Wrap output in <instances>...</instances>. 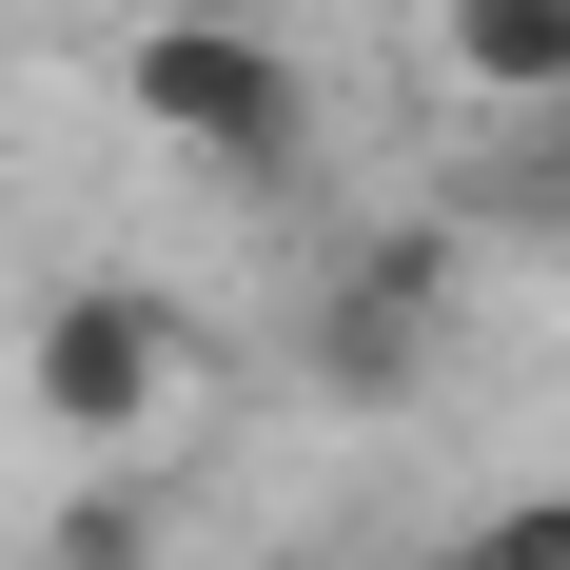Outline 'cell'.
<instances>
[{"mask_svg":"<svg viewBox=\"0 0 570 570\" xmlns=\"http://www.w3.org/2000/svg\"><path fill=\"white\" fill-rule=\"evenodd\" d=\"M118 99H138L158 158L236 177V197H276V177L315 158V79H295V40H256V20H217V0H177V20L118 40Z\"/></svg>","mask_w":570,"mask_h":570,"instance_id":"obj_1","label":"cell"},{"mask_svg":"<svg viewBox=\"0 0 570 570\" xmlns=\"http://www.w3.org/2000/svg\"><path fill=\"white\" fill-rule=\"evenodd\" d=\"M177 374H197V335H177V295H138V276L40 295V335H20V394H40V433H79V453H138Z\"/></svg>","mask_w":570,"mask_h":570,"instance_id":"obj_2","label":"cell"},{"mask_svg":"<svg viewBox=\"0 0 570 570\" xmlns=\"http://www.w3.org/2000/svg\"><path fill=\"white\" fill-rule=\"evenodd\" d=\"M433 276H453L433 236H374V256L315 295V394H413V374H433Z\"/></svg>","mask_w":570,"mask_h":570,"instance_id":"obj_3","label":"cell"},{"mask_svg":"<svg viewBox=\"0 0 570 570\" xmlns=\"http://www.w3.org/2000/svg\"><path fill=\"white\" fill-rule=\"evenodd\" d=\"M433 59L492 118H531V99H570V0H433Z\"/></svg>","mask_w":570,"mask_h":570,"instance_id":"obj_4","label":"cell"},{"mask_svg":"<svg viewBox=\"0 0 570 570\" xmlns=\"http://www.w3.org/2000/svg\"><path fill=\"white\" fill-rule=\"evenodd\" d=\"M433 570H570V472H551V492H512V512H472Z\"/></svg>","mask_w":570,"mask_h":570,"instance_id":"obj_5","label":"cell"},{"mask_svg":"<svg viewBox=\"0 0 570 570\" xmlns=\"http://www.w3.org/2000/svg\"><path fill=\"white\" fill-rule=\"evenodd\" d=\"M158 551V512H138V492H79V512H59V570H138Z\"/></svg>","mask_w":570,"mask_h":570,"instance_id":"obj_6","label":"cell"}]
</instances>
